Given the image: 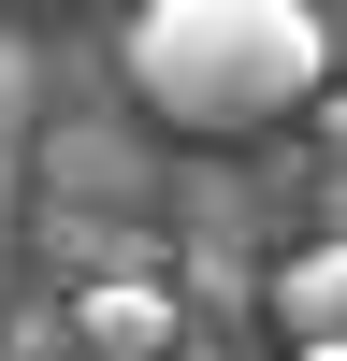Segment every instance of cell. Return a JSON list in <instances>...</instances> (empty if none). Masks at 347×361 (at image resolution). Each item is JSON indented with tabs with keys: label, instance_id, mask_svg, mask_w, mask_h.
I'll return each instance as SVG.
<instances>
[{
	"label": "cell",
	"instance_id": "6da1fadb",
	"mask_svg": "<svg viewBox=\"0 0 347 361\" xmlns=\"http://www.w3.org/2000/svg\"><path fill=\"white\" fill-rule=\"evenodd\" d=\"M116 58H130V102L174 130H275L333 87V15L318 0H145Z\"/></svg>",
	"mask_w": 347,
	"mask_h": 361
},
{
	"label": "cell",
	"instance_id": "277c9868",
	"mask_svg": "<svg viewBox=\"0 0 347 361\" xmlns=\"http://www.w3.org/2000/svg\"><path fill=\"white\" fill-rule=\"evenodd\" d=\"M15 102H29V58H15V44H0V116H15Z\"/></svg>",
	"mask_w": 347,
	"mask_h": 361
},
{
	"label": "cell",
	"instance_id": "7a4b0ae2",
	"mask_svg": "<svg viewBox=\"0 0 347 361\" xmlns=\"http://www.w3.org/2000/svg\"><path fill=\"white\" fill-rule=\"evenodd\" d=\"M174 333H188V304H174V289H145V275L73 289V347H87V361H159Z\"/></svg>",
	"mask_w": 347,
	"mask_h": 361
},
{
	"label": "cell",
	"instance_id": "5b68a950",
	"mask_svg": "<svg viewBox=\"0 0 347 361\" xmlns=\"http://www.w3.org/2000/svg\"><path fill=\"white\" fill-rule=\"evenodd\" d=\"M289 361H347V347H289Z\"/></svg>",
	"mask_w": 347,
	"mask_h": 361
},
{
	"label": "cell",
	"instance_id": "3957f363",
	"mask_svg": "<svg viewBox=\"0 0 347 361\" xmlns=\"http://www.w3.org/2000/svg\"><path fill=\"white\" fill-rule=\"evenodd\" d=\"M275 318H289V347H333V318H347V246L333 231L275 260Z\"/></svg>",
	"mask_w": 347,
	"mask_h": 361
}]
</instances>
